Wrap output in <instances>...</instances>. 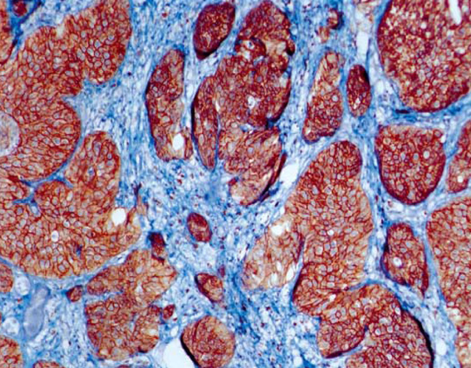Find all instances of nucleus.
Listing matches in <instances>:
<instances>
[{
  "mask_svg": "<svg viewBox=\"0 0 471 368\" xmlns=\"http://www.w3.org/2000/svg\"><path fill=\"white\" fill-rule=\"evenodd\" d=\"M439 129L391 124L374 141L380 177L387 192L409 205L424 201L442 177L446 161Z\"/></svg>",
  "mask_w": 471,
  "mask_h": 368,
  "instance_id": "obj_1",
  "label": "nucleus"
},
{
  "mask_svg": "<svg viewBox=\"0 0 471 368\" xmlns=\"http://www.w3.org/2000/svg\"><path fill=\"white\" fill-rule=\"evenodd\" d=\"M426 232L441 268L450 277L467 276L471 255L470 197L457 198L434 211Z\"/></svg>",
  "mask_w": 471,
  "mask_h": 368,
  "instance_id": "obj_2",
  "label": "nucleus"
},
{
  "mask_svg": "<svg viewBox=\"0 0 471 368\" xmlns=\"http://www.w3.org/2000/svg\"><path fill=\"white\" fill-rule=\"evenodd\" d=\"M182 339L195 362L203 368L225 366L235 351L233 334L222 322L211 315L188 326Z\"/></svg>",
  "mask_w": 471,
  "mask_h": 368,
  "instance_id": "obj_3",
  "label": "nucleus"
},
{
  "mask_svg": "<svg viewBox=\"0 0 471 368\" xmlns=\"http://www.w3.org/2000/svg\"><path fill=\"white\" fill-rule=\"evenodd\" d=\"M384 258L391 271L419 276L424 270V247L412 229L404 223L390 226L387 232Z\"/></svg>",
  "mask_w": 471,
  "mask_h": 368,
  "instance_id": "obj_4",
  "label": "nucleus"
},
{
  "mask_svg": "<svg viewBox=\"0 0 471 368\" xmlns=\"http://www.w3.org/2000/svg\"><path fill=\"white\" fill-rule=\"evenodd\" d=\"M341 94L336 88L321 90L309 103L302 127L304 140L314 143L333 135L340 127L343 119Z\"/></svg>",
  "mask_w": 471,
  "mask_h": 368,
  "instance_id": "obj_5",
  "label": "nucleus"
},
{
  "mask_svg": "<svg viewBox=\"0 0 471 368\" xmlns=\"http://www.w3.org/2000/svg\"><path fill=\"white\" fill-rule=\"evenodd\" d=\"M458 151L449 163L446 179L449 191L458 192L468 186L471 176V122L463 127L458 141Z\"/></svg>",
  "mask_w": 471,
  "mask_h": 368,
  "instance_id": "obj_6",
  "label": "nucleus"
},
{
  "mask_svg": "<svg viewBox=\"0 0 471 368\" xmlns=\"http://www.w3.org/2000/svg\"><path fill=\"white\" fill-rule=\"evenodd\" d=\"M347 97L349 110L354 117L366 113L371 102L370 87L366 72L361 65L353 66L349 72Z\"/></svg>",
  "mask_w": 471,
  "mask_h": 368,
  "instance_id": "obj_7",
  "label": "nucleus"
},
{
  "mask_svg": "<svg viewBox=\"0 0 471 368\" xmlns=\"http://www.w3.org/2000/svg\"><path fill=\"white\" fill-rule=\"evenodd\" d=\"M197 281L201 291L212 301L218 302L224 296V288L221 280L214 275L201 274L197 277Z\"/></svg>",
  "mask_w": 471,
  "mask_h": 368,
  "instance_id": "obj_8",
  "label": "nucleus"
},
{
  "mask_svg": "<svg viewBox=\"0 0 471 368\" xmlns=\"http://www.w3.org/2000/svg\"><path fill=\"white\" fill-rule=\"evenodd\" d=\"M188 227L192 235L199 241L207 242L212 237V232L207 221L202 216L194 214L190 216Z\"/></svg>",
  "mask_w": 471,
  "mask_h": 368,
  "instance_id": "obj_9",
  "label": "nucleus"
},
{
  "mask_svg": "<svg viewBox=\"0 0 471 368\" xmlns=\"http://www.w3.org/2000/svg\"><path fill=\"white\" fill-rule=\"evenodd\" d=\"M394 207H395V209H396L397 211H401L403 210V207L402 205H401V204H400V203H397V204H396V205L394 206Z\"/></svg>",
  "mask_w": 471,
  "mask_h": 368,
  "instance_id": "obj_10",
  "label": "nucleus"
},
{
  "mask_svg": "<svg viewBox=\"0 0 471 368\" xmlns=\"http://www.w3.org/2000/svg\"><path fill=\"white\" fill-rule=\"evenodd\" d=\"M377 250L375 246H373L372 249V253L374 256H376L377 254Z\"/></svg>",
  "mask_w": 471,
  "mask_h": 368,
  "instance_id": "obj_11",
  "label": "nucleus"
},
{
  "mask_svg": "<svg viewBox=\"0 0 471 368\" xmlns=\"http://www.w3.org/2000/svg\"><path fill=\"white\" fill-rule=\"evenodd\" d=\"M377 237L378 238H379V239L382 238L383 237L382 233L381 232H380V231L378 232L377 233Z\"/></svg>",
  "mask_w": 471,
  "mask_h": 368,
  "instance_id": "obj_12",
  "label": "nucleus"
},
{
  "mask_svg": "<svg viewBox=\"0 0 471 368\" xmlns=\"http://www.w3.org/2000/svg\"><path fill=\"white\" fill-rule=\"evenodd\" d=\"M434 203L433 202H431L430 203H429V204L428 205V209H429V210L433 208V207L434 206Z\"/></svg>",
  "mask_w": 471,
  "mask_h": 368,
  "instance_id": "obj_13",
  "label": "nucleus"
}]
</instances>
